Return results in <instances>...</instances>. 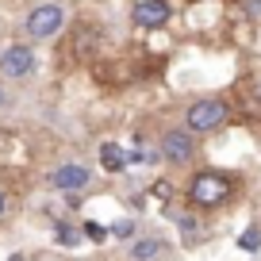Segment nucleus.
<instances>
[{"label":"nucleus","mask_w":261,"mask_h":261,"mask_svg":"<svg viewBox=\"0 0 261 261\" xmlns=\"http://www.w3.org/2000/svg\"><path fill=\"white\" fill-rule=\"evenodd\" d=\"M234 188H238V177H234V173L200 169V173H192L185 196H188V204L200 207V212H215V207H223L230 196H234Z\"/></svg>","instance_id":"1"},{"label":"nucleus","mask_w":261,"mask_h":261,"mask_svg":"<svg viewBox=\"0 0 261 261\" xmlns=\"http://www.w3.org/2000/svg\"><path fill=\"white\" fill-rule=\"evenodd\" d=\"M230 104L223 96H200L188 104L185 112V127L192 130V135H215V130H223L230 123Z\"/></svg>","instance_id":"2"},{"label":"nucleus","mask_w":261,"mask_h":261,"mask_svg":"<svg viewBox=\"0 0 261 261\" xmlns=\"http://www.w3.org/2000/svg\"><path fill=\"white\" fill-rule=\"evenodd\" d=\"M23 27H27V35H31V39H39V42H46V39H58V35H62V27H65V8L58 4V0H46V4H35V8L27 12Z\"/></svg>","instance_id":"3"},{"label":"nucleus","mask_w":261,"mask_h":261,"mask_svg":"<svg viewBox=\"0 0 261 261\" xmlns=\"http://www.w3.org/2000/svg\"><path fill=\"white\" fill-rule=\"evenodd\" d=\"M35 69H39V54H35V46H27V42H12V46H4V54H0V77H8V81H27Z\"/></svg>","instance_id":"4"},{"label":"nucleus","mask_w":261,"mask_h":261,"mask_svg":"<svg viewBox=\"0 0 261 261\" xmlns=\"http://www.w3.org/2000/svg\"><path fill=\"white\" fill-rule=\"evenodd\" d=\"M158 154L169 165H188L196 158V135L188 127H169L162 139H158Z\"/></svg>","instance_id":"5"},{"label":"nucleus","mask_w":261,"mask_h":261,"mask_svg":"<svg viewBox=\"0 0 261 261\" xmlns=\"http://www.w3.org/2000/svg\"><path fill=\"white\" fill-rule=\"evenodd\" d=\"M173 19V4L169 0H135L130 4V23L139 31H162Z\"/></svg>","instance_id":"6"},{"label":"nucleus","mask_w":261,"mask_h":261,"mask_svg":"<svg viewBox=\"0 0 261 261\" xmlns=\"http://www.w3.org/2000/svg\"><path fill=\"white\" fill-rule=\"evenodd\" d=\"M89 180H92V173L85 169V165H77V162H62L50 173V188L62 192V196H81L85 188H89Z\"/></svg>","instance_id":"7"},{"label":"nucleus","mask_w":261,"mask_h":261,"mask_svg":"<svg viewBox=\"0 0 261 261\" xmlns=\"http://www.w3.org/2000/svg\"><path fill=\"white\" fill-rule=\"evenodd\" d=\"M165 253V238L146 234V238H130L127 246V261H158Z\"/></svg>","instance_id":"8"},{"label":"nucleus","mask_w":261,"mask_h":261,"mask_svg":"<svg viewBox=\"0 0 261 261\" xmlns=\"http://www.w3.org/2000/svg\"><path fill=\"white\" fill-rule=\"evenodd\" d=\"M100 165H104L108 173H123L127 169V150L119 146V142H104V146H100Z\"/></svg>","instance_id":"9"},{"label":"nucleus","mask_w":261,"mask_h":261,"mask_svg":"<svg viewBox=\"0 0 261 261\" xmlns=\"http://www.w3.org/2000/svg\"><path fill=\"white\" fill-rule=\"evenodd\" d=\"M127 162L130 165H154V162H162V154H158L154 146H142V142H139V146L127 150Z\"/></svg>","instance_id":"10"},{"label":"nucleus","mask_w":261,"mask_h":261,"mask_svg":"<svg viewBox=\"0 0 261 261\" xmlns=\"http://www.w3.org/2000/svg\"><path fill=\"white\" fill-rule=\"evenodd\" d=\"M238 250L257 253V250H261V227H246L242 234H238Z\"/></svg>","instance_id":"11"},{"label":"nucleus","mask_w":261,"mask_h":261,"mask_svg":"<svg viewBox=\"0 0 261 261\" xmlns=\"http://www.w3.org/2000/svg\"><path fill=\"white\" fill-rule=\"evenodd\" d=\"M81 230H73V227H69V223H58V227H54V242L58 246H77V242H81Z\"/></svg>","instance_id":"12"},{"label":"nucleus","mask_w":261,"mask_h":261,"mask_svg":"<svg viewBox=\"0 0 261 261\" xmlns=\"http://www.w3.org/2000/svg\"><path fill=\"white\" fill-rule=\"evenodd\" d=\"M108 234H112V238H119V242L135 238V219H119V223H112V227H108Z\"/></svg>","instance_id":"13"},{"label":"nucleus","mask_w":261,"mask_h":261,"mask_svg":"<svg viewBox=\"0 0 261 261\" xmlns=\"http://www.w3.org/2000/svg\"><path fill=\"white\" fill-rule=\"evenodd\" d=\"M177 227H180V234H188V238H192L196 230H200V219H196L192 212H180V215H177Z\"/></svg>","instance_id":"14"},{"label":"nucleus","mask_w":261,"mask_h":261,"mask_svg":"<svg viewBox=\"0 0 261 261\" xmlns=\"http://www.w3.org/2000/svg\"><path fill=\"white\" fill-rule=\"evenodd\" d=\"M81 234H89L92 242H100V238H104L108 230H104V227H96V223H85V230H81Z\"/></svg>","instance_id":"15"},{"label":"nucleus","mask_w":261,"mask_h":261,"mask_svg":"<svg viewBox=\"0 0 261 261\" xmlns=\"http://www.w3.org/2000/svg\"><path fill=\"white\" fill-rule=\"evenodd\" d=\"M154 196H158V200H169V196H173V185H169V180H158V185H154Z\"/></svg>","instance_id":"16"},{"label":"nucleus","mask_w":261,"mask_h":261,"mask_svg":"<svg viewBox=\"0 0 261 261\" xmlns=\"http://www.w3.org/2000/svg\"><path fill=\"white\" fill-rule=\"evenodd\" d=\"M4 207H8V196H4V188H0V215H4Z\"/></svg>","instance_id":"17"},{"label":"nucleus","mask_w":261,"mask_h":261,"mask_svg":"<svg viewBox=\"0 0 261 261\" xmlns=\"http://www.w3.org/2000/svg\"><path fill=\"white\" fill-rule=\"evenodd\" d=\"M4 104H8V92H4V89H0V108H4Z\"/></svg>","instance_id":"18"},{"label":"nucleus","mask_w":261,"mask_h":261,"mask_svg":"<svg viewBox=\"0 0 261 261\" xmlns=\"http://www.w3.org/2000/svg\"><path fill=\"white\" fill-rule=\"evenodd\" d=\"M8 261H23V257H19V253H16V257H8Z\"/></svg>","instance_id":"19"}]
</instances>
